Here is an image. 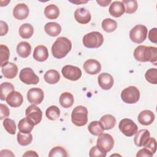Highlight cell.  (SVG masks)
Returning <instances> with one entry per match:
<instances>
[{"mask_svg": "<svg viewBox=\"0 0 157 157\" xmlns=\"http://www.w3.org/2000/svg\"><path fill=\"white\" fill-rule=\"evenodd\" d=\"M134 57L139 62L149 61L154 64L157 61V48L155 47L139 45L134 51Z\"/></svg>", "mask_w": 157, "mask_h": 157, "instance_id": "1", "label": "cell"}, {"mask_svg": "<svg viewBox=\"0 0 157 157\" xmlns=\"http://www.w3.org/2000/svg\"><path fill=\"white\" fill-rule=\"evenodd\" d=\"M72 49L71 40L65 37H59L52 47L53 56L57 59L65 57Z\"/></svg>", "mask_w": 157, "mask_h": 157, "instance_id": "2", "label": "cell"}, {"mask_svg": "<svg viewBox=\"0 0 157 157\" xmlns=\"http://www.w3.org/2000/svg\"><path fill=\"white\" fill-rule=\"evenodd\" d=\"M82 41L85 47L88 48H96L103 44L104 37L101 33L93 31L85 34Z\"/></svg>", "mask_w": 157, "mask_h": 157, "instance_id": "3", "label": "cell"}, {"mask_svg": "<svg viewBox=\"0 0 157 157\" xmlns=\"http://www.w3.org/2000/svg\"><path fill=\"white\" fill-rule=\"evenodd\" d=\"M72 122L77 126H85L88 122V110L83 105L75 107L71 114Z\"/></svg>", "mask_w": 157, "mask_h": 157, "instance_id": "4", "label": "cell"}, {"mask_svg": "<svg viewBox=\"0 0 157 157\" xmlns=\"http://www.w3.org/2000/svg\"><path fill=\"white\" fill-rule=\"evenodd\" d=\"M121 98L126 104H135L140 99V91L137 87L129 86L121 91Z\"/></svg>", "mask_w": 157, "mask_h": 157, "instance_id": "5", "label": "cell"}, {"mask_svg": "<svg viewBox=\"0 0 157 157\" xmlns=\"http://www.w3.org/2000/svg\"><path fill=\"white\" fill-rule=\"evenodd\" d=\"M148 30L145 26L142 25H136L129 32L130 39L134 43L141 44L147 37Z\"/></svg>", "mask_w": 157, "mask_h": 157, "instance_id": "6", "label": "cell"}, {"mask_svg": "<svg viewBox=\"0 0 157 157\" xmlns=\"http://www.w3.org/2000/svg\"><path fill=\"white\" fill-rule=\"evenodd\" d=\"M114 139L112 136L107 133H102L97 139L96 146L102 152H109L113 147Z\"/></svg>", "mask_w": 157, "mask_h": 157, "instance_id": "7", "label": "cell"}, {"mask_svg": "<svg viewBox=\"0 0 157 157\" xmlns=\"http://www.w3.org/2000/svg\"><path fill=\"white\" fill-rule=\"evenodd\" d=\"M120 131L126 136L131 137L137 132L138 127L137 124L129 118L122 119L118 125Z\"/></svg>", "mask_w": 157, "mask_h": 157, "instance_id": "8", "label": "cell"}, {"mask_svg": "<svg viewBox=\"0 0 157 157\" xmlns=\"http://www.w3.org/2000/svg\"><path fill=\"white\" fill-rule=\"evenodd\" d=\"M19 78L26 85H36L39 82V78L30 67L22 69L20 72Z\"/></svg>", "mask_w": 157, "mask_h": 157, "instance_id": "9", "label": "cell"}, {"mask_svg": "<svg viewBox=\"0 0 157 157\" xmlns=\"http://www.w3.org/2000/svg\"><path fill=\"white\" fill-rule=\"evenodd\" d=\"M61 73L66 79L76 81L82 77V71L77 66L72 65H66L61 70Z\"/></svg>", "mask_w": 157, "mask_h": 157, "instance_id": "10", "label": "cell"}, {"mask_svg": "<svg viewBox=\"0 0 157 157\" xmlns=\"http://www.w3.org/2000/svg\"><path fill=\"white\" fill-rule=\"evenodd\" d=\"M25 114L35 125L39 124L42 120V112L35 104H32L28 106L25 110Z\"/></svg>", "mask_w": 157, "mask_h": 157, "instance_id": "11", "label": "cell"}, {"mask_svg": "<svg viewBox=\"0 0 157 157\" xmlns=\"http://www.w3.org/2000/svg\"><path fill=\"white\" fill-rule=\"evenodd\" d=\"M27 98L32 104H40L44 98V91L39 88H32L28 91Z\"/></svg>", "mask_w": 157, "mask_h": 157, "instance_id": "12", "label": "cell"}, {"mask_svg": "<svg viewBox=\"0 0 157 157\" xmlns=\"http://www.w3.org/2000/svg\"><path fill=\"white\" fill-rule=\"evenodd\" d=\"M83 67L85 71L90 75H96L101 70V65L100 63L94 59H89L86 60L84 63Z\"/></svg>", "mask_w": 157, "mask_h": 157, "instance_id": "13", "label": "cell"}, {"mask_svg": "<svg viewBox=\"0 0 157 157\" xmlns=\"http://www.w3.org/2000/svg\"><path fill=\"white\" fill-rule=\"evenodd\" d=\"M75 20L80 24H87L91 20V14L85 8L80 7L75 10L74 12Z\"/></svg>", "mask_w": 157, "mask_h": 157, "instance_id": "14", "label": "cell"}, {"mask_svg": "<svg viewBox=\"0 0 157 157\" xmlns=\"http://www.w3.org/2000/svg\"><path fill=\"white\" fill-rule=\"evenodd\" d=\"M29 8L28 6L24 3L17 4L13 10V17L19 20L26 19L29 15Z\"/></svg>", "mask_w": 157, "mask_h": 157, "instance_id": "15", "label": "cell"}, {"mask_svg": "<svg viewBox=\"0 0 157 157\" xmlns=\"http://www.w3.org/2000/svg\"><path fill=\"white\" fill-rule=\"evenodd\" d=\"M98 81L99 86L104 90H110L113 85V77L109 73L100 74L98 78Z\"/></svg>", "mask_w": 157, "mask_h": 157, "instance_id": "16", "label": "cell"}, {"mask_svg": "<svg viewBox=\"0 0 157 157\" xmlns=\"http://www.w3.org/2000/svg\"><path fill=\"white\" fill-rule=\"evenodd\" d=\"M6 102L12 107H18L23 102V97L18 91H13L7 97Z\"/></svg>", "mask_w": 157, "mask_h": 157, "instance_id": "17", "label": "cell"}, {"mask_svg": "<svg viewBox=\"0 0 157 157\" xmlns=\"http://www.w3.org/2000/svg\"><path fill=\"white\" fill-rule=\"evenodd\" d=\"M17 66L11 62H8L4 66L1 67V72L3 76L9 79H12L15 78L18 74Z\"/></svg>", "mask_w": 157, "mask_h": 157, "instance_id": "18", "label": "cell"}, {"mask_svg": "<svg viewBox=\"0 0 157 157\" xmlns=\"http://www.w3.org/2000/svg\"><path fill=\"white\" fill-rule=\"evenodd\" d=\"M150 134L148 130L146 129H142L139 130L136 133V136L134 138V142L136 146L142 147L148 140Z\"/></svg>", "mask_w": 157, "mask_h": 157, "instance_id": "19", "label": "cell"}, {"mask_svg": "<svg viewBox=\"0 0 157 157\" xmlns=\"http://www.w3.org/2000/svg\"><path fill=\"white\" fill-rule=\"evenodd\" d=\"M155 118V114L152 111L149 110H144L139 113L137 119L140 124L144 126H148L151 124L154 121Z\"/></svg>", "mask_w": 157, "mask_h": 157, "instance_id": "20", "label": "cell"}, {"mask_svg": "<svg viewBox=\"0 0 157 157\" xmlns=\"http://www.w3.org/2000/svg\"><path fill=\"white\" fill-rule=\"evenodd\" d=\"M109 12L112 17H120L125 12L124 6L121 1H113L110 5Z\"/></svg>", "mask_w": 157, "mask_h": 157, "instance_id": "21", "label": "cell"}, {"mask_svg": "<svg viewBox=\"0 0 157 157\" xmlns=\"http://www.w3.org/2000/svg\"><path fill=\"white\" fill-rule=\"evenodd\" d=\"M48 57V52L47 48L43 45H39L36 47L33 52V58L35 60L43 62L45 61Z\"/></svg>", "mask_w": 157, "mask_h": 157, "instance_id": "22", "label": "cell"}, {"mask_svg": "<svg viewBox=\"0 0 157 157\" xmlns=\"http://www.w3.org/2000/svg\"><path fill=\"white\" fill-rule=\"evenodd\" d=\"M31 46L26 41L20 42L17 46V53L21 58H25L28 57L31 54Z\"/></svg>", "mask_w": 157, "mask_h": 157, "instance_id": "23", "label": "cell"}, {"mask_svg": "<svg viewBox=\"0 0 157 157\" xmlns=\"http://www.w3.org/2000/svg\"><path fill=\"white\" fill-rule=\"evenodd\" d=\"M34 125V123L26 117L20 120L18 124V128L19 131L25 134H28L31 133Z\"/></svg>", "mask_w": 157, "mask_h": 157, "instance_id": "24", "label": "cell"}, {"mask_svg": "<svg viewBox=\"0 0 157 157\" xmlns=\"http://www.w3.org/2000/svg\"><path fill=\"white\" fill-rule=\"evenodd\" d=\"M44 30L48 35L55 37L61 33V27L60 25L56 22H48L45 25Z\"/></svg>", "mask_w": 157, "mask_h": 157, "instance_id": "25", "label": "cell"}, {"mask_svg": "<svg viewBox=\"0 0 157 157\" xmlns=\"http://www.w3.org/2000/svg\"><path fill=\"white\" fill-rule=\"evenodd\" d=\"M100 121L102 124L104 130H109L115 126L116 118L110 114H106L101 118Z\"/></svg>", "mask_w": 157, "mask_h": 157, "instance_id": "26", "label": "cell"}, {"mask_svg": "<svg viewBox=\"0 0 157 157\" xmlns=\"http://www.w3.org/2000/svg\"><path fill=\"white\" fill-rule=\"evenodd\" d=\"M45 81L49 84H55L60 79V75L59 72L55 69H50L47 71L44 76Z\"/></svg>", "mask_w": 157, "mask_h": 157, "instance_id": "27", "label": "cell"}, {"mask_svg": "<svg viewBox=\"0 0 157 157\" xmlns=\"http://www.w3.org/2000/svg\"><path fill=\"white\" fill-rule=\"evenodd\" d=\"M74 96L69 92H64L59 96V103L64 108H69L74 104Z\"/></svg>", "mask_w": 157, "mask_h": 157, "instance_id": "28", "label": "cell"}, {"mask_svg": "<svg viewBox=\"0 0 157 157\" xmlns=\"http://www.w3.org/2000/svg\"><path fill=\"white\" fill-rule=\"evenodd\" d=\"M44 15L48 19H56L59 15V8L56 5L53 4L48 5L44 9Z\"/></svg>", "mask_w": 157, "mask_h": 157, "instance_id": "29", "label": "cell"}, {"mask_svg": "<svg viewBox=\"0 0 157 157\" xmlns=\"http://www.w3.org/2000/svg\"><path fill=\"white\" fill-rule=\"evenodd\" d=\"M88 129L89 132L94 136H99L103 133L104 131V126L100 121H91L88 126Z\"/></svg>", "mask_w": 157, "mask_h": 157, "instance_id": "30", "label": "cell"}, {"mask_svg": "<svg viewBox=\"0 0 157 157\" xmlns=\"http://www.w3.org/2000/svg\"><path fill=\"white\" fill-rule=\"evenodd\" d=\"M20 36L23 39H29L34 33L33 26L29 23H24L18 30Z\"/></svg>", "mask_w": 157, "mask_h": 157, "instance_id": "31", "label": "cell"}, {"mask_svg": "<svg viewBox=\"0 0 157 157\" xmlns=\"http://www.w3.org/2000/svg\"><path fill=\"white\" fill-rule=\"evenodd\" d=\"M14 91L13 85L9 82H3L0 85V98L2 101L6 100L7 96Z\"/></svg>", "mask_w": 157, "mask_h": 157, "instance_id": "32", "label": "cell"}, {"mask_svg": "<svg viewBox=\"0 0 157 157\" xmlns=\"http://www.w3.org/2000/svg\"><path fill=\"white\" fill-rule=\"evenodd\" d=\"M102 29L107 33L113 32L117 28V23L111 18H105L103 20L101 23Z\"/></svg>", "mask_w": 157, "mask_h": 157, "instance_id": "33", "label": "cell"}, {"mask_svg": "<svg viewBox=\"0 0 157 157\" xmlns=\"http://www.w3.org/2000/svg\"><path fill=\"white\" fill-rule=\"evenodd\" d=\"M18 143L21 146H26L30 144L33 141V136L31 133L25 134L20 131L17 133V136Z\"/></svg>", "mask_w": 157, "mask_h": 157, "instance_id": "34", "label": "cell"}, {"mask_svg": "<svg viewBox=\"0 0 157 157\" xmlns=\"http://www.w3.org/2000/svg\"><path fill=\"white\" fill-rule=\"evenodd\" d=\"M45 115L48 119L50 120H56L59 117L60 110L56 105H51L47 109Z\"/></svg>", "mask_w": 157, "mask_h": 157, "instance_id": "35", "label": "cell"}, {"mask_svg": "<svg viewBox=\"0 0 157 157\" xmlns=\"http://www.w3.org/2000/svg\"><path fill=\"white\" fill-rule=\"evenodd\" d=\"M0 56H1V67L4 66L8 63L10 56V51L9 48L3 44L0 45Z\"/></svg>", "mask_w": 157, "mask_h": 157, "instance_id": "36", "label": "cell"}, {"mask_svg": "<svg viewBox=\"0 0 157 157\" xmlns=\"http://www.w3.org/2000/svg\"><path fill=\"white\" fill-rule=\"evenodd\" d=\"M125 9V12L129 14L134 13L138 7V4L136 0H124L121 2Z\"/></svg>", "mask_w": 157, "mask_h": 157, "instance_id": "37", "label": "cell"}, {"mask_svg": "<svg viewBox=\"0 0 157 157\" xmlns=\"http://www.w3.org/2000/svg\"><path fill=\"white\" fill-rule=\"evenodd\" d=\"M145 79L151 84L157 83V69L156 68H150L147 70L145 74Z\"/></svg>", "mask_w": 157, "mask_h": 157, "instance_id": "38", "label": "cell"}, {"mask_svg": "<svg viewBox=\"0 0 157 157\" xmlns=\"http://www.w3.org/2000/svg\"><path fill=\"white\" fill-rule=\"evenodd\" d=\"M50 157H67L66 150L62 147L57 146L53 148L48 154Z\"/></svg>", "mask_w": 157, "mask_h": 157, "instance_id": "39", "label": "cell"}, {"mask_svg": "<svg viewBox=\"0 0 157 157\" xmlns=\"http://www.w3.org/2000/svg\"><path fill=\"white\" fill-rule=\"evenodd\" d=\"M3 126L8 133L10 134H15L16 132V125L13 120L8 118H5L3 121Z\"/></svg>", "mask_w": 157, "mask_h": 157, "instance_id": "40", "label": "cell"}, {"mask_svg": "<svg viewBox=\"0 0 157 157\" xmlns=\"http://www.w3.org/2000/svg\"><path fill=\"white\" fill-rule=\"evenodd\" d=\"M144 147L150 150L153 154L155 153L156 150V141L155 139L153 137H150Z\"/></svg>", "mask_w": 157, "mask_h": 157, "instance_id": "41", "label": "cell"}, {"mask_svg": "<svg viewBox=\"0 0 157 157\" xmlns=\"http://www.w3.org/2000/svg\"><path fill=\"white\" fill-rule=\"evenodd\" d=\"M107 153L102 152L100 150L98 147L96 145L93 147L89 152V156L90 157H94V156H101V157H105L106 156Z\"/></svg>", "mask_w": 157, "mask_h": 157, "instance_id": "42", "label": "cell"}, {"mask_svg": "<svg viewBox=\"0 0 157 157\" xmlns=\"http://www.w3.org/2000/svg\"><path fill=\"white\" fill-rule=\"evenodd\" d=\"M10 113L8 107L3 104H0V119L2 120L9 117Z\"/></svg>", "mask_w": 157, "mask_h": 157, "instance_id": "43", "label": "cell"}, {"mask_svg": "<svg viewBox=\"0 0 157 157\" xmlns=\"http://www.w3.org/2000/svg\"><path fill=\"white\" fill-rule=\"evenodd\" d=\"M153 153L146 148H143L138 151L136 154L137 157H152Z\"/></svg>", "mask_w": 157, "mask_h": 157, "instance_id": "44", "label": "cell"}, {"mask_svg": "<svg viewBox=\"0 0 157 157\" xmlns=\"http://www.w3.org/2000/svg\"><path fill=\"white\" fill-rule=\"evenodd\" d=\"M148 39L153 43H157V28H153L150 29L148 33Z\"/></svg>", "mask_w": 157, "mask_h": 157, "instance_id": "45", "label": "cell"}, {"mask_svg": "<svg viewBox=\"0 0 157 157\" xmlns=\"http://www.w3.org/2000/svg\"><path fill=\"white\" fill-rule=\"evenodd\" d=\"M0 28H1V31H0V35L1 36L6 35L8 31H9V27L7 24L4 22L2 20L0 21Z\"/></svg>", "mask_w": 157, "mask_h": 157, "instance_id": "46", "label": "cell"}, {"mask_svg": "<svg viewBox=\"0 0 157 157\" xmlns=\"http://www.w3.org/2000/svg\"><path fill=\"white\" fill-rule=\"evenodd\" d=\"M0 156L3 157V156H15V155L12 153V151L7 149L2 150L0 153Z\"/></svg>", "mask_w": 157, "mask_h": 157, "instance_id": "47", "label": "cell"}, {"mask_svg": "<svg viewBox=\"0 0 157 157\" xmlns=\"http://www.w3.org/2000/svg\"><path fill=\"white\" fill-rule=\"evenodd\" d=\"M23 157H29V156H32V157H38V154L33 150H29L26 151L23 155Z\"/></svg>", "mask_w": 157, "mask_h": 157, "instance_id": "48", "label": "cell"}, {"mask_svg": "<svg viewBox=\"0 0 157 157\" xmlns=\"http://www.w3.org/2000/svg\"><path fill=\"white\" fill-rule=\"evenodd\" d=\"M97 3H98L99 4V6H102V7H107L110 3L112 2L111 1H106V0H97L96 1Z\"/></svg>", "mask_w": 157, "mask_h": 157, "instance_id": "49", "label": "cell"}, {"mask_svg": "<svg viewBox=\"0 0 157 157\" xmlns=\"http://www.w3.org/2000/svg\"><path fill=\"white\" fill-rule=\"evenodd\" d=\"M72 3H74V4H80V3H86L88 1H78V2H76V1H71Z\"/></svg>", "mask_w": 157, "mask_h": 157, "instance_id": "50", "label": "cell"}]
</instances>
